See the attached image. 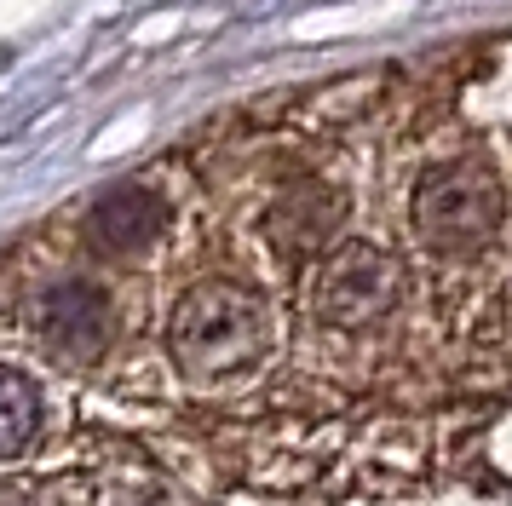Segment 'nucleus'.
I'll return each mask as SVG.
<instances>
[{
	"instance_id": "1",
	"label": "nucleus",
	"mask_w": 512,
	"mask_h": 506,
	"mask_svg": "<svg viewBox=\"0 0 512 506\" xmlns=\"http://www.w3.org/2000/svg\"><path fill=\"white\" fill-rule=\"evenodd\" d=\"M277 345V311L242 276H196L167 311V357L190 386L248 380Z\"/></svg>"
},
{
	"instance_id": "2",
	"label": "nucleus",
	"mask_w": 512,
	"mask_h": 506,
	"mask_svg": "<svg viewBox=\"0 0 512 506\" xmlns=\"http://www.w3.org/2000/svg\"><path fill=\"white\" fill-rule=\"evenodd\" d=\"M409 225L438 259H478L507 230V184L484 156H449L415 179Z\"/></svg>"
},
{
	"instance_id": "3",
	"label": "nucleus",
	"mask_w": 512,
	"mask_h": 506,
	"mask_svg": "<svg viewBox=\"0 0 512 506\" xmlns=\"http://www.w3.org/2000/svg\"><path fill=\"white\" fill-rule=\"evenodd\" d=\"M403 299H409V271L397 253H386L380 242H340L311 271L305 305L334 334H369L403 311Z\"/></svg>"
},
{
	"instance_id": "4",
	"label": "nucleus",
	"mask_w": 512,
	"mask_h": 506,
	"mask_svg": "<svg viewBox=\"0 0 512 506\" xmlns=\"http://www.w3.org/2000/svg\"><path fill=\"white\" fill-rule=\"evenodd\" d=\"M116 294L87 271H58L29 305V334L58 368H93L116 340Z\"/></svg>"
},
{
	"instance_id": "5",
	"label": "nucleus",
	"mask_w": 512,
	"mask_h": 506,
	"mask_svg": "<svg viewBox=\"0 0 512 506\" xmlns=\"http://www.w3.org/2000/svg\"><path fill=\"white\" fill-rule=\"evenodd\" d=\"M346 219H351L346 190L317 179V173H300V179L271 190V202L259 213V236H265V248L277 253L282 265H311L317 271L328 253L340 248Z\"/></svg>"
},
{
	"instance_id": "6",
	"label": "nucleus",
	"mask_w": 512,
	"mask_h": 506,
	"mask_svg": "<svg viewBox=\"0 0 512 506\" xmlns=\"http://www.w3.org/2000/svg\"><path fill=\"white\" fill-rule=\"evenodd\" d=\"M167 225H173V202L162 196V184L121 179L87 202L81 242L93 259H144L167 236Z\"/></svg>"
},
{
	"instance_id": "7",
	"label": "nucleus",
	"mask_w": 512,
	"mask_h": 506,
	"mask_svg": "<svg viewBox=\"0 0 512 506\" xmlns=\"http://www.w3.org/2000/svg\"><path fill=\"white\" fill-rule=\"evenodd\" d=\"M41 432V386L18 363H0V460L24 455Z\"/></svg>"
},
{
	"instance_id": "8",
	"label": "nucleus",
	"mask_w": 512,
	"mask_h": 506,
	"mask_svg": "<svg viewBox=\"0 0 512 506\" xmlns=\"http://www.w3.org/2000/svg\"><path fill=\"white\" fill-rule=\"evenodd\" d=\"M0 506H52L47 495H35L24 483H0Z\"/></svg>"
},
{
	"instance_id": "9",
	"label": "nucleus",
	"mask_w": 512,
	"mask_h": 506,
	"mask_svg": "<svg viewBox=\"0 0 512 506\" xmlns=\"http://www.w3.org/2000/svg\"><path fill=\"white\" fill-rule=\"evenodd\" d=\"M121 506H185V501L167 495V489H133V495H121Z\"/></svg>"
}]
</instances>
